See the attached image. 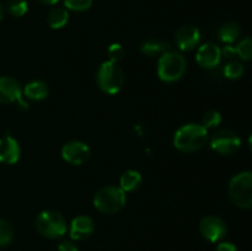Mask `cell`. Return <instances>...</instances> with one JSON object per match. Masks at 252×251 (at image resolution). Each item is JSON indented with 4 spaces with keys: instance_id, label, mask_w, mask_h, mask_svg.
<instances>
[{
    "instance_id": "cell-1",
    "label": "cell",
    "mask_w": 252,
    "mask_h": 251,
    "mask_svg": "<svg viewBox=\"0 0 252 251\" xmlns=\"http://www.w3.org/2000/svg\"><path fill=\"white\" fill-rule=\"evenodd\" d=\"M208 142V129L201 123H187L181 126L174 134L175 148L182 153L197 152Z\"/></svg>"
},
{
    "instance_id": "cell-2",
    "label": "cell",
    "mask_w": 252,
    "mask_h": 251,
    "mask_svg": "<svg viewBox=\"0 0 252 251\" xmlns=\"http://www.w3.org/2000/svg\"><path fill=\"white\" fill-rule=\"evenodd\" d=\"M187 62L180 52L167 51L158 61V76L165 83H176L186 73Z\"/></svg>"
},
{
    "instance_id": "cell-3",
    "label": "cell",
    "mask_w": 252,
    "mask_h": 251,
    "mask_svg": "<svg viewBox=\"0 0 252 251\" xmlns=\"http://www.w3.org/2000/svg\"><path fill=\"white\" fill-rule=\"evenodd\" d=\"M127 203V194L121 187L105 186L96 192L94 197V207L100 213L115 214Z\"/></svg>"
},
{
    "instance_id": "cell-4",
    "label": "cell",
    "mask_w": 252,
    "mask_h": 251,
    "mask_svg": "<svg viewBox=\"0 0 252 251\" xmlns=\"http://www.w3.org/2000/svg\"><path fill=\"white\" fill-rule=\"evenodd\" d=\"M229 197L241 209L252 208V172L243 171L231 177L229 182Z\"/></svg>"
},
{
    "instance_id": "cell-5",
    "label": "cell",
    "mask_w": 252,
    "mask_h": 251,
    "mask_svg": "<svg viewBox=\"0 0 252 251\" xmlns=\"http://www.w3.org/2000/svg\"><path fill=\"white\" fill-rule=\"evenodd\" d=\"M96 81L101 90L108 95H116L121 91L125 84V74L117 63L106 61L98 66L96 73Z\"/></svg>"
},
{
    "instance_id": "cell-6",
    "label": "cell",
    "mask_w": 252,
    "mask_h": 251,
    "mask_svg": "<svg viewBox=\"0 0 252 251\" xmlns=\"http://www.w3.org/2000/svg\"><path fill=\"white\" fill-rule=\"evenodd\" d=\"M36 229L44 238L58 239L66 233V220L59 212L47 209L37 216Z\"/></svg>"
},
{
    "instance_id": "cell-7",
    "label": "cell",
    "mask_w": 252,
    "mask_h": 251,
    "mask_svg": "<svg viewBox=\"0 0 252 251\" xmlns=\"http://www.w3.org/2000/svg\"><path fill=\"white\" fill-rule=\"evenodd\" d=\"M209 145L216 153L220 155H230L238 152L241 147V139L235 132L230 129L217 130L209 138Z\"/></svg>"
},
{
    "instance_id": "cell-8",
    "label": "cell",
    "mask_w": 252,
    "mask_h": 251,
    "mask_svg": "<svg viewBox=\"0 0 252 251\" xmlns=\"http://www.w3.org/2000/svg\"><path fill=\"white\" fill-rule=\"evenodd\" d=\"M0 102L17 103L20 108L27 110L29 102L25 101L22 88L16 79L11 76H0Z\"/></svg>"
},
{
    "instance_id": "cell-9",
    "label": "cell",
    "mask_w": 252,
    "mask_h": 251,
    "mask_svg": "<svg viewBox=\"0 0 252 251\" xmlns=\"http://www.w3.org/2000/svg\"><path fill=\"white\" fill-rule=\"evenodd\" d=\"M199 233L209 243H218L226 235L228 228L220 217L206 216L199 221Z\"/></svg>"
},
{
    "instance_id": "cell-10",
    "label": "cell",
    "mask_w": 252,
    "mask_h": 251,
    "mask_svg": "<svg viewBox=\"0 0 252 251\" xmlns=\"http://www.w3.org/2000/svg\"><path fill=\"white\" fill-rule=\"evenodd\" d=\"M91 155V150L86 143L80 142V140H70L65 143L62 148V157L65 160L68 164L83 165L89 160Z\"/></svg>"
},
{
    "instance_id": "cell-11",
    "label": "cell",
    "mask_w": 252,
    "mask_h": 251,
    "mask_svg": "<svg viewBox=\"0 0 252 251\" xmlns=\"http://www.w3.org/2000/svg\"><path fill=\"white\" fill-rule=\"evenodd\" d=\"M201 42V31L193 25H185L175 33V44L181 52H189L197 48Z\"/></svg>"
},
{
    "instance_id": "cell-12",
    "label": "cell",
    "mask_w": 252,
    "mask_h": 251,
    "mask_svg": "<svg viewBox=\"0 0 252 251\" xmlns=\"http://www.w3.org/2000/svg\"><path fill=\"white\" fill-rule=\"evenodd\" d=\"M196 61L204 69L217 68L221 61V48L212 42L201 44L197 49Z\"/></svg>"
},
{
    "instance_id": "cell-13",
    "label": "cell",
    "mask_w": 252,
    "mask_h": 251,
    "mask_svg": "<svg viewBox=\"0 0 252 251\" xmlns=\"http://www.w3.org/2000/svg\"><path fill=\"white\" fill-rule=\"evenodd\" d=\"M95 230L94 220L88 216H78L71 220L69 234L71 240H85L90 238Z\"/></svg>"
},
{
    "instance_id": "cell-14",
    "label": "cell",
    "mask_w": 252,
    "mask_h": 251,
    "mask_svg": "<svg viewBox=\"0 0 252 251\" xmlns=\"http://www.w3.org/2000/svg\"><path fill=\"white\" fill-rule=\"evenodd\" d=\"M21 157V148L19 142L11 135L0 138V162L12 165L19 161Z\"/></svg>"
},
{
    "instance_id": "cell-15",
    "label": "cell",
    "mask_w": 252,
    "mask_h": 251,
    "mask_svg": "<svg viewBox=\"0 0 252 251\" xmlns=\"http://www.w3.org/2000/svg\"><path fill=\"white\" fill-rule=\"evenodd\" d=\"M49 94V88L46 81L43 80H32L25 85L22 89L24 98L31 101H42L47 98Z\"/></svg>"
},
{
    "instance_id": "cell-16",
    "label": "cell",
    "mask_w": 252,
    "mask_h": 251,
    "mask_svg": "<svg viewBox=\"0 0 252 251\" xmlns=\"http://www.w3.org/2000/svg\"><path fill=\"white\" fill-rule=\"evenodd\" d=\"M167 51H170V44L159 38H148L140 44V52L148 57L161 56Z\"/></svg>"
},
{
    "instance_id": "cell-17",
    "label": "cell",
    "mask_w": 252,
    "mask_h": 251,
    "mask_svg": "<svg viewBox=\"0 0 252 251\" xmlns=\"http://www.w3.org/2000/svg\"><path fill=\"white\" fill-rule=\"evenodd\" d=\"M142 181L143 177L139 171H137V170H127L121 176L120 187L126 193L127 192H133L139 188L140 185H142Z\"/></svg>"
},
{
    "instance_id": "cell-18",
    "label": "cell",
    "mask_w": 252,
    "mask_h": 251,
    "mask_svg": "<svg viewBox=\"0 0 252 251\" xmlns=\"http://www.w3.org/2000/svg\"><path fill=\"white\" fill-rule=\"evenodd\" d=\"M241 33V29L235 21H228L219 27L218 36L221 42L226 44H231L239 38Z\"/></svg>"
},
{
    "instance_id": "cell-19",
    "label": "cell",
    "mask_w": 252,
    "mask_h": 251,
    "mask_svg": "<svg viewBox=\"0 0 252 251\" xmlns=\"http://www.w3.org/2000/svg\"><path fill=\"white\" fill-rule=\"evenodd\" d=\"M69 21V12L66 9L63 7H54L49 11L48 16H47V22H48L49 27L53 30L63 29Z\"/></svg>"
},
{
    "instance_id": "cell-20",
    "label": "cell",
    "mask_w": 252,
    "mask_h": 251,
    "mask_svg": "<svg viewBox=\"0 0 252 251\" xmlns=\"http://www.w3.org/2000/svg\"><path fill=\"white\" fill-rule=\"evenodd\" d=\"M245 68H244L243 63L239 61H230L229 63L225 64L223 69V74L226 79L230 80H236L243 76Z\"/></svg>"
},
{
    "instance_id": "cell-21",
    "label": "cell",
    "mask_w": 252,
    "mask_h": 251,
    "mask_svg": "<svg viewBox=\"0 0 252 251\" xmlns=\"http://www.w3.org/2000/svg\"><path fill=\"white\" fill-rule=\"evenodd\" d=\"M236 56L243 61H252V37H245L235 47Z\"/></svg>"
},
{
    "instance_id": "cell-22",
    "label": "cell",
    "mask_w": 252,
    "mask_h": 251,
    "mask_svg": "<svg viewBox=\"0 0 252 251\" xmlns=\"http://www.w3.org/2000/svg\"><path fill=\"white\" fill-rule=\"evenodd\" d=\"M14 238V229L11 224L5 219L0 218V248L7 246Z\"/></svg>"
},
{
    "instance_id": "cell-23",
    "label": "cell",
    "mask_w": 252,
    "mask_h": 251,
    "mask_svg": "<svg viewBox=\"0 0 252 251\" xmlns=\"http://www.w3.org/2000/svg\"><path fill=\"white\" fill-rule=\"evenodd\" d=\"M6 10L10 15L15 17L24 16L29 10V4H27L26 0H9Z\"/></svg>"
},
{
    "instance_id": "cell-24",
    "label": "cell",
    "mask_w": 252,
    "mask_h": 251,
    "mask_svg": "<svg viewBox=\"0 0 252 251\" xmlns=\"http://www.w3.org/2000/svg\"><path fill=\"white\" fill-rule=\"evenodd\" d=\"M221 123V115L217 110H209L202 117V126L207 128V129H212V128L219 127Z\"/></svg>"
},
{
    "instance_id": "cell-25",
    "label": "cell",
    "mask_w": 252,
    "mask_h": 251,
    "mask_svg": "<svg viewBox=\"0 0 252 251\" xmlns=\"http://www.w3.org/2000/svg\"><path fill=\"white\" fill-rule=\"evenodd\" d=\"M64 5L68 10L73 11H85L90 9L93 5V0H64Z\"/></svg>"
},
{
    "instance_id": "cell-26",
    "label": "cell",
    "mask_w": 252,
    "mask_h": 251,
    "mask_svg": "<svg viewBox=\"0 0 252 251\" xmlns=\"http://www.w3.org/2000/svg\"><path fill=\"white\" fill-rule=\"evenodd\" d=\"M125 48L120 43H112L107 49L108 61L117 63V62H120L125 57Z\"/></svg>"
},
{
    "instance_id": "cell-27",
    "label": "cell",
    "mask_w": 252,
    "mask_h": 251,
    "mask_svg": "<svg viewBox=\"0 0 252 251\" xmlns=\"http://www.w3.org/2000/svg\"><path fill=\"white\" fill-rule=\"evenodd\" d=\"M58 251H79V249L73 240H63L58 245Z\"/></svg>"
},
{
    "instance_id": "cell-28",
    "label": "cell",
    "mask_w": 252,
    "mask_h": 251,
    "mask_svg": "<svg viewBox=\"0 0 252 251\" xmlns=\"http://www.w3.org/2000/svg\"><path fill=\"white\" fill-rule=\"evenodd\" d=\"M236 56V52H235V47L230 46V44H226L223 49H221V57L224 58H228L231 59Z\"/></svg>"
},
{
    "instance_id": "cell-29",
    "label": "cell",
    "mask_w": 252,
    "mask_h": 251,
    "mask_svg": "<svg viewBox=\"0 0 252 251\" xmlns=\"http://www.w3.org/2000/svg\"><path fill=\"white\" fill-rule=\"evenodd\" d=\"M216 251H239L234 244L231 243H220L217 246Z\"/></svg>"
},
{
    "instance_id": "cell-30",
    "label": "cell",
    "mask_w": 252,
    "mask_h": 251,
    "mask_svg": "<svg viewBox=\"0 0 252 251\" xmlns=\"http://www.w3.org/2000/svg\"><path fill=\"white\" fill-rule=\"evenodd\" d=\"M38 1L43 5H54V4H57L59 0H38Z\"/></svg>"
},
{
    "instance_id": "cell-31",
    "label": "cell",
    "mask_w": 252,
    "mask_h": 251,
    "mask_svg": "<svg viewBox=\"0 0 252 251\" xmlns=\"http://www.w3.org/2000/svg\"><path fill=\"white\" fill-rule=\"evenodd\" d=\"M249 147H250V150L252 152V134L250 135V138H249Z\"/></svg>"
},
{
    "instance_id": "cell-32",
    "label": "cell",
    "mask_w": 252,
    "mask_h": 251,
    "mask_svg": "<svg viewBox=\"0 0 252 251\" xmlns=\"http://www.w3.org/2000/svg\"><path fill=\"white\" fill-rule=\"evenodd\" d=\"M2 15H4V9H2L1 4H0V20L2 19Z\"/></svg>"
}]
</instances>
